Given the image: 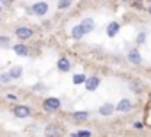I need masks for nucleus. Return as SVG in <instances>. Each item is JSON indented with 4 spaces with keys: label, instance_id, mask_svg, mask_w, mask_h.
I'll return each instance as SVG.
<instances>
[{
    "label": "nucleus",
    "instance_id": "39448f33",
    "mask_svg": "<svg viewBox=\"0 0 151 137\" xmlns=\"http://www.w3.org/2000/svg\"><path fill=\"white\" fill-rule=\"evenodd\" d=\"M43 107H45L46 110H57V109L60 107V100H59V98H46V100L43 102Z\"/></svg>",
    "mask_w": 151,
    "mask_h": 137
},
{
    "label": "nucleus",
    "instance_id": "f8f14e48",
    "mask_svg": "<svg viewBox=\"0 0 151 137\" xmlns=\"http://www.w3.org/2000/svg\"><path fill=\"white\" fill-rule=\"evenodd\" d=\"M57 68H59V71H69L71 62H69L66 57H62V59H59V61H57Z\"/></svg>",
    "mask_w": 151,
    "mask_h": 137
},
{
    "label": "nucleus",
    "instance_id": "0eeeda50",
    "mask_svg": "<svg viewBox=\"0 0 151 137\" xmlns=\"http://www.w3.org/2000/svg\"><path fill=\"white\" fill-rule=\"evenodd\" d=\"M11 48H13V50H14V53H16V55H20V57H25V55H29V46H27V45H23V43L13 45Z\"/></svg>",
    "mask_w": 151,
    "mask_h": 137
},
{
    "label": "nucleus",
    "instance_id": "1a4fd4ad",
    "mask_svg": "<svg viewBox=\"0 0 151 137\" xmlns=\"http://www.w3.org/2000/svg\"><path fill=\"white\" fill-rule=\"evenodd\" d=\"M128 61H130L132 64H140L142 57H140V53H139V50H137V48H132V50L128 52Z\"/></svg>",
    "mask_w": 151,
    "mask_h": 137
},
{
    "label": "nucleus",
    "instance_id": "f03ea898",
    "mask_svg": "<svg viewBox=\"0 0 151 137\" xmlns=\"http://www.w3.org/2000/svg\"><path fill=\"white\" fill-rule=\"evenodd\" d=\"M14 34H16V37H20L22 41H25V39H30V37L34 36V30H32L30 27H18V29L14 30Z\"/></svg>",
    "mask_w": 151,
    "mask_h": 137
},
{
    "label": "nucleus",
    "instance_id": "6e6552de",
    "mask_svg": "<svg viewBox=\"0 0 151 137\" xmlns=\"http://www.w3.org/2000/svg\"><path fill=\"white\" fill-rule=\"evenodd\" d=\"M80 27L84 29V32H86V34H89V32H93V30H94V20H93V18H84V20H82V23H80Z\"/></svg>",
    "mask_w": 151,
    "mask_h": 137
},
{
    "label": "nucleus",
    "instance_id": "20e7f679",
    "mask_svg": "<svg viewBox=\"0 0 151 137\" xmlns=\"http://www.w3.org/2000/svg\"><path fill=\"white\" fill-rule=\"evenodd\" d=\"M32 13L36 16H45L48 13V4L46 2H36V4H32Z\"/></svg>",
    "mask_w": 151,
    "mask_h": 137
},
{
    "label": "nucleus",
    "instance_id": "423d86ee",
    "mask_svg": "<svg viewBox=\"0 0 151 137\" xmlns=\"http://www.w3.org/2000/svg\"><path fill=\"white\" fill-rule=\"evenodd\" d=\"M84 84H86V89L87 91H96L98 86H100V79L98 77H87Z\"/></svg>",
    "mask_w": 151,
    "mask_h": 137
},
{
    "label": "nucleus",
    "instance_id": "2eb2a0df",
    "mask_svg": "<svg viewBox=\"0 0 151 137\" xmlns=\"http://www.w3.org/2000/svg\"><path fill=\"white\" fill-rule=\"evenodd\" d=\"M98 112H100L101 116H110V114L114 112V105H112V103H103Z\"/></svg>",
    "mask_w": 151,
    "mask_h": 137
},
{
    "label": "nucleus",
    "instance_id": "6ab92c4d",
    "mask_svg": "<svg viewBox=\"0 0 151 137\" xmlns=\"http://www.w3.org/2000/svg\"><path fill=\"white\" fill-rule=\"evenodd\" d=\"M71 2H73V0H59V9H68L69 6H71Z\"/></svg>",
    "mask_w": 151,
    "mask_h": 137
},
{
    "label": "nucleus",
    "instance_id": "9d476101",
    "mask_svg": "<svg viewBox=\"0 0 151 137\" xmlns=\"http://www.w3.org/2000/svg\"><path fill=\"white\" fill-rule=\"evenodd\" d=\"M9 75H11V79L13 80H16V79H22V75H23V68L22 66H13L11 70L7 71Z\"/></svg>",
    "mask_w": 151,
    "mask_h": 137
},
{
    "label": "nucleus",
    "instance_id": "dca6fc26",
    "mask_svg": "<svg viewBox=\"0 0 151 137\" xmlns=\"http://www.w3.org/2000/svg\"><path fill=\"white\" fill-rule=\"evenodd\" d=\"M87 118H89V112H86V110L73 112V119H77V121H86Z\"/></svg>",
    "mask_w": 151,
    "mask_h": 137
},
{
    "label": "nucleus",
    "instance_id": "4be33fe9",
    "mask_svg": "<svg viewBox=\"0 0 151 137\" xmlns=\"http://www.w3.org/2000/svg\"><path fill=\"white\" fill-rule=\"evenodd\" d=\"M144 41H146V32H144V30H140V32H139V36H137V43L140 45V43H144Z\"/></svg>",
    "mask_w": 151,
    "mask_h": 137
},
{
    "label": "nucleus",
    "instance_id": "9b49d317",
    "mask_svg": "<svg viewBox=\"0 0 151 137\" xmlns=\"http://www.w3.org/2000/svg\"><path fill=\"white\" fill-rule=\"evenodd\" d=\"M86 36V32H84V29L80 27V25H75L73 29H71V37L73 39H82Z\"/></svg>",
    "mask_w": 151,
    "mask_h": 137
},
{
    "label": "nucleus",
    "instance_id": "aec40b11",
    "mask_svg": "<svg viewBox=\"0 0 151 137\" xmlns=\"http://www.w3.org/2000/svg\"><path fill=\"white\" fill-rule=\"evenodd\" d=\"M13 79H11V75L9 73H0V82L2 84H7V82H11Z\"/></svg>",
    "mask_w": 151,
    "mask_h": 137
},
{
    "label": "nucleus",
    "instance_id": "7ed1b4c3",
    "mask_svg": "<svg viewBox=\"0 0 151 137\" xmlns=\"http://www.w3.org/2000/svg\"><path fill=\"white\" fill-rule=\"evenodd\" d=\"M13 114H14V118L25 119V118H29V116H30V109H29L27 105H16V107L13 109Z\"/></svg>",
    "mask_w": 151,
    "mask_h": 137
},
{
    "label": "nucleus",
    "instance_id": "412c9836",
    "mask_svg": "<svg viewBox=\"0 0 151 137\" xmlns=\"http://www.w3.org/2000/svg\"><path fill=\"white\" fill-rule=\"evenodd\" d=\"M77 137H91V132L89 130H78V133H75Z\"/></svg>",
    "mask_w": 151,
    "mask_h": 137
},
{
    "label": "nucleus",
    "instance_id": "f257e3e1",
    "mask_svg": "<svg viewBox=\"0 0 151 137\" xmlns=\"http://www.w3.org/2000/svg\"><path fill=\"white\" fill-rule=\"evenodd\" d=\"M45 135L46 137H60L62 135V126L60 125H55V123H50L45 128Z\"/></svg>",
    "mask_w": 151,
    "mask_h": 137
},
{
    "label": "nucleus",
    "instance_id": "4468645a",
    "mask_svg": "<svg viewBox=\"0 0 151 137\" xmlns=\"http://www.w3.org/2000/svg\"><path fill=\"white\" fill-rule=\"evenodd\" d=\"M132 107H133V105H132V102H130V100H121V102L117 103V107H116V109H117L119 112H128V110H132Z\"/></svg>",
    "mask_w": 151,
    "mask_h": 137
},
{
    "label": "nucleus",
    "instance_id": "5701e85b",
    "mask_svg": "<svg viewBox=\"0 0 151 137\" xmlns=\"http://www.w3.org/2000/svg\"><path fill=\"white\" fill-rule=\"evenodd\" d=\"M34 89H37V91H45V86H43V84H37V86H34Z\"/></svg>",
    "mask_w": 151,
    "mask_h": 137
},
{
    "label": "nucleus",
    "instance_id": "a211bd4d",
    "mask_svg": "<svg viewBox=\"0 0 151 137\" xmlns=\"http://www.w3.org/2000/svg\"><path fill=\"white\" fill-rule=\"evenodd\" d=\"M86 79H87V77H86L84 73H77V75H73V84H77V86H78V84H84Z\"/></svg>",
    "mask_w": 151,
    "mask_h": 137
},
{
    "label": "nucleus",
    "instance_id": "b1692460",
    "mask_svg": "<svg viewBox=\"0 0 151 137\" xmlns=\"http://www.w3.org/2000/svg\"><path fill=\"white\" fill-rule=\"evenodd\" d=\"M149 13H151V9H149Z\"/></svg>",
    "mask_w": 151,
    "mask_h": 137
},
{
    "label": "nucleus",
    "instance_id": "ddd939ff",
    "mask_svg": "<svg viewBox=\"0 0 151 137\" xmlns=\"http://www.w3.org/2000/svg\"><path fill=\"white\" fill-rule=\"evenodd\" d=\"M117 32H119V23H117V22H110L109 27H107V36H109V37H114Z\"/></svg>",
    "mask_w": 151,
    "mask_h": 137
},
{
    "label": "nucleus",
    "instance_id": "f3484780",
    "mask_svg": "<svg viewBox=\"0 0 151 137\" xmlns=\"http://www.w3.org/2000/svg\"><path fill=\"white\" fill-rule=\"evenodd\" d=\"M11 46V37L9 36H0V48H9Z\"/></svg>",
    "mask_w": 151,
    "mask_h": 137
}]
</instances>
